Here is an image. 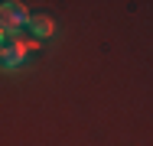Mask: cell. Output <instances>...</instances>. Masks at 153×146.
<instances>
[{"mask_svg": "<svg viewBox=\"0 0 153 146\" xmlns=\"http://www.w3.org/2000/svg\"><path fill=\"white\" fill-rule=\"evenodd\" d=\"M26 20H30V13H26V7H23L20 0H7V3H0V32L16 36V29L26 26Z\"/></svg>", "mask_w": 153, "mask_h": 146, "instance_id": "1", "label": "cell"}, {"mask_svg": "<svg viewBox=\"0 0 153 146\" xmlns=\"http://www.w3.org/2000/svg\"><path fill=\"white\" fill-rule=\"evenodd\" d=\"M26 29L33 32V39H46V36H52V32H56V20H52V16H46V13H30Z\"/></svg>", "mask_w": 153, "mask_h": 146, "instance_id": "2", "label": "cell"}]
</instances>
